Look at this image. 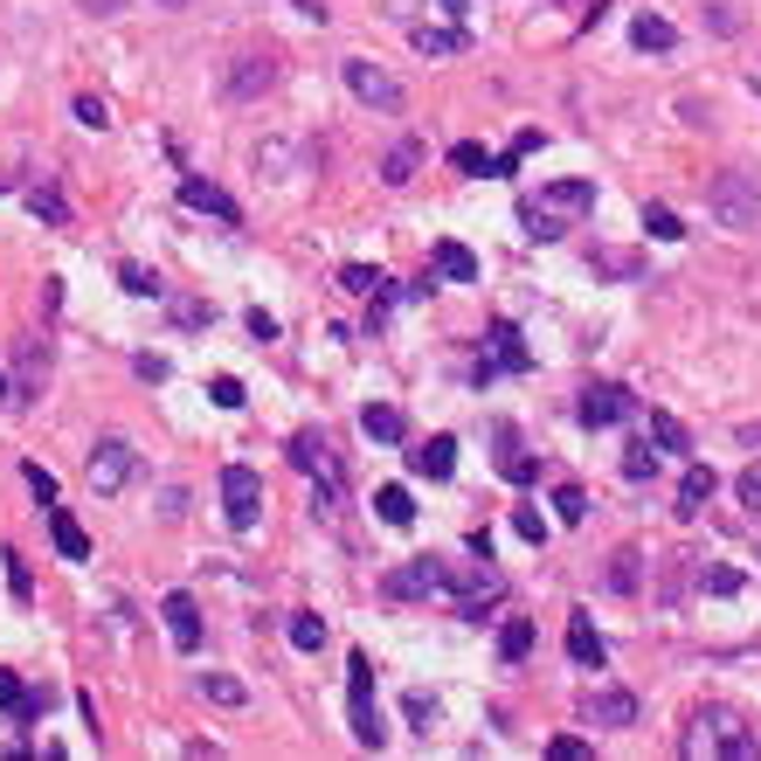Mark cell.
<instances>
[{
    "label": "cell",
    "instance_id": "cell-40",
    "mask_svg": "<svg viewBox=\"0 0 761 761\" xmlns=\"http://www.w3.org/2000/svg\"><path fill=\"white\" fill-rule=\"evenodd\" d=\"M374 284H380V271H367V263H347V271H339V291H353V298H374Z\"/></svg>",
    "mask_w": 761,
    "mask_h": 761
},
{
    "label": "cell",
    "instance_id": "cell-2",
    "mask_svg": "<svg viewBox=\"0 0 761 761\" xmlns=\"http://www.w3.org/2000/svg\"><path fill=\"white\" fill-rule=\"evenodd\" d=\"M347 713H353V740L367 754L388 748V720H380V707H374V664H367V651L347 658Z\"/></svg>",
    "mask_w": 761,
    "mask_h": 761
},
{
    "label": "cell",
    "instance_id": "cell-33",
    "mask_svg": "<svg viewBox=\"0 0 761 761\" xmlns=\"http://www.w3.org/2000/svg\"><path fill=\"white\" fill-rule=\"evenodd\" d=\"M644 228H651L658 242H678V236H685V222H678V215H672V208H664V201H644Z\"/></svg>",
    "mask_w": 761,
    "mask_h": 761
},
{
    "label": "cell",
    "instance_id": "cell-14",
    "mask_svg": "<svg viewBox=\"0 0 761 761\" xmlns=\"http://www.w3.org/2000/svg\"><path fill=\"white\" fill-rule=\"evenodd\" d=\"M409 471H415V478H429V485H444L450 471H457V436H429V444H415L409 450Z\"/></svg>",
    "mask_w": 761,
    "mask_h": 761
},
{
    "label": "cell",
    "instance_id": "cell-35",
    "mask_svg": "<svg viewBox=\"0 0 761 761\" xmlns=\"http://www.w3.org/2000/svg\"><path fill=\"white\" fill-rule=\"evenodd\" d=\"M651 444H658V450H685L693 436H685V423H678V415H664V409H658V415H651Z\"/></svg>",
    "mask_w": 761,
    "mask_h": 761
},
{
    "label": "cell",
    "instance_id": "cell-37",
    "mask_svg": "<svg viewBox=\"0 0 761 761\" xmlns=\"http://www.w3.org/2000/svg\"><path fill=\"white\" fill-rule=\"evenodd\" d=\"M450 166H457V174H491V160H485V146H478V139L450 146Z\"/></svg>",
    "mask_w": 761,
    "mask_h": 761
},
{
    "label": "cell",
    "instance_id": "cell-52",
    "mask_svg": "<svg viewBox=\"0 0 761 761\" xmlns=\"http://www.w3.org/2000/svg\"><path fill=\"white\" fill-rule=\"evenodd\" d=\"M166 374H174V367H166L160 353H139V380H166Z\"/></svg>",
    "mask_w": 761,
    "mask_h": 761
},
{
    "label": "cell",
    "instance_id": "cell-53",
    "mask_svg": "<svg viewBox=\"0 0 761 761\" xmlns=\"http://www.w3.org/2000/svg\"><path fill=\"white\" fill-rule=\"evenodd\" d=\"M713 28H720V35H740V14L727 8V0H720V8H713Z\"/></svg>",
    "mask_w": 761,
    "mask_h": 761
},
{
    "label": "cell",
    "instance_id": "cell-24",
    "mask_svg": "<svg viewBox=\"0 0 761 761\" xmlns=\"http://www.w3.org/2000/svg\"><path fill=\"white\" fill-rule=\"evenodd\" d=\"M491 347H499V367H512V374L533 367V353H526V339H520V326H512V319H499V326H491Z\"/></svg>",
    "mask_w": 761,
    "mask_h": 761
},
{
    "label": "cell",
    "instance_id": "cell-45",
    "mask_svg": "<svg viewBox=\"0 0 761 761\" xmlns=\"http://www.w3.org/2000/svg\"><path fill=\"white\" fill-rule=\"evenodd\" d=\"M512 533L533 540V547H547V520H540V512H512Z\"/></svg>",
    "mask_w": 761,
    "mask_h": 761
},
{
    "label": "cell",
    "instance_id": "cell-7",
    "mask_svg": "<svg viewBox=\"0 0 761 761\" xmlns=\"http://www.w3.org/2000/svg\"><path fill=\"white\" fill-rule=\"evenodd\" d=\"M132 471H139V450H132L125 436H104L98 457H90V491H98V499H118L132 485Z\"/></svg>",
    "mask_w": 761,
    "mask_h": 761
},
{
    "label": "cell",
    "instance_id": "cell-42",
    "mask_svg": "<svg viewBox=\"0 0 761 761\" xmlns=\"http://www.w3.org/2000/svg\"><path fill=\"white\" fill-rule=\"evenodd\" d=\"M596 271H602V277H637L644 263H637L631 250H602V257H596Z\"/></svg>",
    "mask_w": 761,
    "mask_h": 761
},
{
    "label": "cell",
    "instance_id": "cell-10",
    "mask_svg": "<svg viewBox=\"0 0 761 761\" xmlns=\"http://www.w3.org/2000/svg\"><path fill=\"white\" fill-rule=\"evenodd\" d=\"M277 84V63L271 55H236V70H228V104H250V98H263V90Z\"/></svg>",
    "mask_w": 761,
    "mask_h": 761
},
{
    "label": "cell",
    "instance_id": "cell-8",
    "mask_svg": "<svg viewBox=\"0 0 761 761\" xmlns=\"http://www.w3.org/2000/svg\"><path fill=\"white\" fill-rule=\"evenodd\" d=\"M444 575H450L444 561L415 554V561H402V567H388V575H380V596H388V602H423V596L444 588Z\"/></svg>",
    "mask_w": 761,
    "mask_h": 761
},
{
    "label": "cell",
    "instance_id": "cell-5",
    "mask_svg": "<svg viewBox=\"0 0 761 761\" xmlns=\"http://www.w3.org/2000/svg\"><path fill=\"white\" fill-rule=\"evenodd\" d=\"M257 512H263V478L250 464H228L222 471V520L236 533H257Z\"/></svg>",
    "mask_w": 761,
    "mask_h": 761
},
{
    "label": "cell",
    "instance_id": "cell-1",
    "mask_svg": "<svg viewBox=\"0 0 761 761\" xmlns=\"http://www.w3.org/2000/svg\"><path fill=\"white\" fill-rule=\"evenodd\" d=\"M588 208H596V180H554V187H540V201L520 208V222L533 242H561L567 222L588 215Z\"/></svg>",
    "mask_w": 761,
    "mask_h": 761
},
{
    "label": "cell",
    "instance_id": "cell-30",
    "mask_svg": "<svg viewBox=\"0 0 761 761\" xmlns=\"http://www.w3.org/2000/svg\"><path fill=\"white\" fill-rule=\"evenodd\" d=\"M201 693L215 699V707H250V685L228 678V672H201Z\"/></svg>",
    "mask_w": 761,
    "mask_h": 761
},
{
    "label": "cell",
    "instance_id": "cell-23",
    "mask_svg": "<svg viewBox=\"0 0 761 761\" xmlns=\"http://www.w3.org/2000/svg\"><path fill=\"white\" fill-rule=\"evenodd\" d=\"M415 166H423V139H402V146L388 152V160H380V180H388V187H409Z\"/></svg>",
    "mask_w": 761,
    "mask_h": 761
},
{
    "label": "cell",
    "instance_id": "cell-17",
    "mask_svg": "<svg viewBox=\"0 0 761 761\" xmlns=\"http://www.w3.org/2000/svg\"><path fill=\"white\" fill-rule=\"evenodd\" d=\"M567 658H575V664H582V672H602V664H609V651H602V637H596V623H588V616H582V609H575V616H567Z\"/></svg>",
    "mask_w": 761,
    "mask_h": 761
},
{
    "label": "cell",
    "instance_id": "cell-44",
    "mask_svg": "<svg viewBox=\"0 0 761 761\" xmlns=\"http://www.w3.org/2000/svg\"><path fill=\"white\" fill-rule=\"evenodd\" d=\"M22 707H28V685L14 678V672H0V713H14V720H22Z\"/></svg>",
    "mask_w": 761,
    "mask_h": 761
},
{
    "label": "cell",
    "instance_id": "cell-12",
    "mask_svg": "<svg viewBox=\"0 0 761 761\" xmlns=\"http://www.w3.org/2000/svg\"><path fill=\"white\" fill-rule=\"evenodd\" d=\"M284 457H291V464L304 471V478H319V485H333V444L319 429H298L291 444H284Z\"/></svg>",
    "mask_w": 761,
    "mask_h": 761
},
{
    "label": "cell",
    "instance_id": "cell-13",
    "mask_svg": "<svg viewBox=\"0 0 761 761\" xmlns=\"http://www.w3.org/2000/svg\"><path fill=\"white\" fill-rule=\"evenodd\" d=\"M160 616H166V637H174V651H201V609H195V596H166L160 602Z\"/></svg>",
    "mask_w": 761,
    "mask_h": 761
},
{
    "label": "cell",
    "instance_id": "cell-26",
    "mask_svg": "<svg viewBox=\"0 0 761 761\" xmlns=\"http://www.w3.org/2000/svg\"><path fill=\"white\" fill-rule=\"evenodd\" d=\"M623 478H631V485H651V478H658V450H651V436H631V444H623Z\"/></svg>",
    "mask_w": 761,
    "mask_h": 761
},
{
    "label": "cell",
    "instance_id": "cell-36",
    "mask_svg": "<svg viewBox=\"0 0 761 761\" xmlns=\"http://www.w3.org/2000/svg\"><path fill=\"white\" fill-rule=\"evenodd\" d=\"M554 512H561V526H582L588 520V491L582 485H561L554 491Z\"/></svg>",
    "mask_w": 761,
    "mask_h": 761
},
{
    "label": "cell",
    "instance_id": "cell-38",
    "mask_svg": "<svg viewBox=\"0 0 761 761\" xmlns=\"http://www.w3.org/2000/svg\"><path fill=\"white\" fill-rule=\"evenodd\" d=\"M166 319H174V326H187V333H195V326H208V319H215V312H208L201 298H174V304H166Z\"/></svg>",
    "mask_w": 761,
    "mask_h": 761
},
{
    "label": "cell",
    "instance_id": "cell-31",
    "mask_svg": "<svg viewBox=\"0 0 761 761\" xmlns=\"http://www.w3.org/2000/svg\"><path fill=\"white\" fill-rule=\"evenodd\" d=\"M637 582H644V554H637V547H623V554H609V588H616V596H631Z\"/></svg>",
    "mask_w": 761,
    "mask_h": 761
},
{
    "label": "cell",
    "instance_id": "cell-47",
    "mask_svg": "<svg viewBox=\"0 0 761 761\" xmlns=\"http://www.w3.org/2000/svg\"><path fill=\"white\" fill-rule=\"evenodd\" d=\"M402 707H409V720H415V727H423V734L436 727V699H429V693H409Z\"/></svg>",
    "mask_w": 761,
    "mask_h": 761
},
{
    "label": "cell",
    "instance_id": "cell-6",
    "mask_svg": "<svg viewBox=\"0 0 761 761\" xmlns=\"http://www.w3.org/2000/svg\"><path fill=\"white\" fill-rule=\"evenodd\" d=\"M339 76H347V90H353L360 104H374V111H402V104H409V90L395 84L388 70H374L367 55H347V63H339Z\"/></svg>",
    "mask_w": 761,
    "mask_h": 761
},
{
    "label": "cell",
    "instance_id": "cell-48",
    "mask_svg": "<svg viewBox=\"0 0 761 761\" xmlns=\"http://www.w3.org/2000/svg\"><path fill=\"white\" fill-rule=\"evenodd\" d=\"M547 761H588V740H575V734L547 740Z\"/></svg>",
    "mask_w": 761,
    "mask_h": 761
},
{
    "label": "cell",
    "instance_id": "cell-9",
    "mask_svg": "<svg viewBox=\"0 0 761 761\" xmlns=\"http://www.w3.org/2000/svg\"><path fill=\"white\" fill-rule=\"evenodd\" d=\"M637 409V395L623 388V380H596V388H582V402H575V415L588 429H609V423H623V415Z\"/></svg>",
    "mask_w": 761,
    "mask_h": 761
},
{
    "label": "cell",
    "instance_id": "cell-58",
    "mask_svg": "<svg viewBox=\"0 0 761 761\" xmlns=\"http://www.w3.org/2000/svg\"><path fill=\"white\" fill-rule=\"evenodd\" d=\"M160 8H187V0H160Z\"/></svg>",
    "mask_w": 761,
    "mask_h": 761
},
{
    "label": "cell",
    "instance_id": "cell-28",
    "mask_svg": "<svg viewBox=\"0 0 761 761\" xmlns=\"http://www.w3.org/2000/svg\"><path fill=\"white\" fill-rule=\"evenodd\" d=\"M374 512H380V526H409L415 520V499H409L402 485H380L374 491Z\"/></svg>",
    "mask_w": 761,
    "mask_h": 761
},
{
    "label": "cell",
    "instance_id": "cell-11",
    "mask_svg": "<svg viewBox=\"0 0 761 761\" xmlns=\"http://www.w3.org/2000/svg\"><path fill=\"white\" fill-rule=\"evenodd\" d=\"M631 720H637V699L623 685H602V693L582 699V727H631Z\"/></svg>",
    "mask_w": 761,
    "mask_h": 761
},
{
    "label": "cell",
    "instance_id": "cell-59",
    "mask_svg": "<svg viewBox=\"0 0 761 761\" xmlns=\"http://www.w3.org/2000/svg\"><path fill=\"white\" fill-rule=\"evenodd\" d=\"M0 195H8V180H0Z\"/></svg>",
    "mask_w": 761,
    "mask_h": 761
},
{
    "label": "cell",
    "instance_id": "cell-18",
    "mask_svg": "<svg viewBox=\"0 0 761 761\" xmlns=\"http://www.w3.org/2000/svg\"><path fill=\"white\" fill-rule=\"evenodd\" d=\"M49 540H55L63 561H90V533L70 520V506H49Z\"/></svg>",
    "mask_w": 761,
    "mask_h": 761
},
{
    "label": "cell",
    "instance_id": "cell-20",
    "mask_svg": "<svg viewBox=\"0 0 761 761\" xmlns=\"http://www.w3.org/2000/svg\"><path fill=\"white\" fill-rule=\"evenodd\" d=\"M42 374H49V360L35 339H22V360H14V402H35L42 395Z\"/></svg>",
    "mask_w": 761,
    "mask_h": 761
},
{
    "label": "cell",
    "instance_id": "cell-46",
    "mask_svg": "<svg viewBox=\"0 0 761 761\" xmlns=\"http://www.w3.org/2000/svg\"><path fill=\"white\" fill-rule=\"evenodd\" d=\"M76 125H90V132H104V125H111V111H104V98H76Z\"/></svg>",
    "mask_w": 761,
    "mask_h": 761
},
{
    "label": "cell",
    "instance_id": "cell-57",
    "mask_svg": "<svg viewBox=\"0 0 761 761\" xmlns=\"http://www.w3.org/2000/svg\"><path fill=\"white\" fill-rule=\"evenodd\" d=\"M0 395H14V380H8V374H0Z\"/></svg>",
    "mask_w": 761,
    "mask_h": 761
},
{
    "label": "cell",
    "instance_id": "cell-25",
    "mask_svg": "<svg viewBox=\"0 0 761 761\" xmlns=\"http://www.w3.org/2000/svg\"><path fill=\"white\" fill-rule=\"evenodd\" d=\"M409 42H415V55H464L471 35H464V28H415Z\"/></svg>",
    "mask_w": 761,
    "mask_h": 761
},
{
    "label": "cell",
    "instance_id": "cell-22",
    "mask_svg": "<svg viewBox=\"0 0 761 761\" xmlns=\"http://www.w3.org/2000/svg\"><path fill=\"white\" fill-rule=\"evenodd\" d=\"M631 42H637L644 55H664V49H678V28L664 22V14H637V22H631Z\"/></svg>",
    "mask_w": 761,
    "mask_h": 761
},
{
    "label": "cell",
    "instance_id": "cell-56",
    "mask_svg": "<svg viewBox=\"0 0 761 761\" xmlns=\"http://www.w3.org/2000/svg\"><path fill=\"white\" fill-rule=\"evenodd\" d=\"M90 14H111V0H90Z\"/></svg>",
    "mask_w": 761,
    "mask_h": 761
},
{
    "label": "cell",
    "instance_id": "cell-41",
    "mask_svg": "<svg viewBox=\"0 0 761 761\" xmlns=\"http://www.w3.org/2000/svg\"><path fill=\"white\" fill-rule=\"evenodd\" d=\"M208 395H215V409H242V402H250L236 374H215V380H208Z\"/></svg>",
    "mask_w": 761,
    "mask_h": 761
},
{
    "label": "cell",
    "instance_id": "cell-34",
    "mask_svg": "<svg viewBox=\"0 0 761 761\" xmlns=\"http://www.w3.org/2000/svg\"><path fill=\"white\" fill-rule=\"evenodd\" d=\"M28 208H35V215H42L49 228H63V222H70V201L55 195V187H35V195H28Z\"/></svg>",
    "mask_w": 761,
    "mask_h": 761
},
{
    "label": "cell",
    "instance_id": "cell-51",
    "mask_svg": "<svg viewBox=\"0 0 761 761\" xmlns=\"http://www.w3.org/2000/svg\"><path fill=\"white\" fill-rule=\"evenodd\" d=\"M707 588H713V596H734L740 575H734V567H707Z\"/></svg>",
    "mask_w": 761,
    "mask_h": 761
},
{
    "label": "cell",
    "instance_id": "cell-16",
    "mask_svg": "<svg viewBox=\"0 0 761 761\" xmlns=\"http://www.w3.org/2000/svg\"><path fill=\"white\" fill-rule=\"evenodd\" d=\"M713 491H720V478H713V464H693L678 478V520H699V512L713 506Z\"/></svg>",
    "mask_w": 761,
    "mask_h": 761
},
{
    "label": "cell",
    "instance_id": "cell-3",
    "mask_svg": "<svg viewBox=\"0 0 761 761\" xmlns=\"http://www.w3.org/2000/svg\"><path fill=\"white\" fill-rule=\"evenodd\" d=\"M685 754H727V761H754L761 754V740L740 727L734 713H699L693 720V734H685Z\"/></svg>",
    "mask_w": 761,
    "mask_h": 761
},
{
    "label": "cell",
    "instance_id": "cell-39",
    "mask_svg": "<svg viewBox=\"0 0 761 761\" xmlns=\"http://www.w3.org/2000/svg\"><path fill=\"white\" fill-rule=\"evenodd\" d=\"M118 284H125L132 298H160V277H152V271H139V263H118Z\"/></svg>",
    "mask_w": 761,
    "mask_h": 761
},
{
    "label": "cell",
    "instance_id": "cell-29",
    "mask_svg": "<svg viewBox=\"0 0 761 761\" xmlns=\"http://www.w3.org/2000/svg\"><path fill=\"white\" fill-rule=\"evenodd\" d=\"M499 478H512V485H533V457L512 444V429H499Z\"/></svg>",
    "mask_w": 761,
    "mask_h": 761
},
{
    "label": "cell",
    "instance_id": "cell-32",
    "mask_svg": "<svg viewBox=\"0 0 761 761\" xmlns=\"http://www.w3.org/2000/svg\"><path fill=\"white\" fill-rule=\"evenodd\" d=\"M284 631H291V651H319V644H326V623H319L312 609H298V616L284 623Z\"/></svg>",
    "mask_w": 761,
    "mask_h": 761
},
{
    "label": "cell",
    "instance_id": "cell-4",
    "mask_svg": "<svg viewBox=\"0 0 761 761\" xmlns=\"http://www.w3.org/2000/svg\"><path fill=\"white\" fill-rule=\"evenodd\" d=\"M707 208H713L720 228H761V180H748V174H720V180L707 187Z\"/></svg>",
    "mask_w": 761,
    "mask_h": 761
},
{
    "label": "cell",
    "instance_id": "cell-49",
    "mask_svg": "<svg viewBox=\"0 0 761 761\" xmlns=\"http://www.w3.org/2000/svg\"><path fill=\"white\" fill-rule=\"evenodd\" d=\"M22 478H28V491H35V499H42V506H55V478H49L42 464H22Z\"/></svg>",
    "mask_w": 761,
    "mask_h": 761
},
{
    "label": "cell",
    "instance_id": "cell-55",
    "mask_svg": "<svg viewBox=\"0 0 761 761\" xmlns=\"http://www.w3.org/2000/svg\"><path fill=\"white\" fill-rule=\"evenodd\" d=\"M444 8H450V14H471V0H444Z\"/></svg>",
    "mask_w": 761,
    "mask_h": 761
},
{
    "label": "cell",
    "instance_id": "cell-60",
    "mask_svg": "<svg viewBox=\"0 0 761 761\" xmlns=\"http://www.w3.org/2000/svg\"><path fill=\"white\" fill-rule=\"evenodd\" d=\"M754 90H761V84H754Z\"/></svg>",
    "mask_w": 761,
    "mask_h": 761
},
{
    "label": "cell",
    "instance_id": "cell-54",
    "mask_svg": "<svg viewBox=\"0 0 761 761\" xmlns=\"http://www.w3.org/2000/svg\"><path fill=\"white\" fill-rule=\"evenodd\" d=\"M250 339H277V319L271 312H250Z\"/></svg>",
    "mask_w": 761,
    "mask_h": 761
},
{
    "label": "cell",
    "instance_id": "cell-21",
    "mask_svg": "<svg viewBox=\"0 0 761 761\" xmlns=\"http://www.w3.org/2000/svg\"><path fill=\"white\" fill-rule=\"evenodd\" d=\"M429 271H436V277H450V284H478V257H471L464 242H436Z\"/></svg>",
    "mask_w": 761,
    "mask_h": 761
},
{
    "label": "cell",
    "instance_id": "cell-19",
    "mask_svg": "<svg viewBox=\"0 0 761 761\" xmlns=\"http://www.w3.org/2000/svg\"><path fill=\"white\" fill-rule=\"evenodd\" d=\"M360 429H367L374 444H402V436H409V415L395 409V402H367V409H360Z\"/></svg>",
    "mask_w": 761,
    "mask_h": 761
},
{
    "label": "cell",
    "instance_id": "cell-50",
    "mask_svg": "<svg viewBox=\"0 0 761 761\" xmlns=\"http://www.w3.org/2000/svg\"><path fill=\"white\" fill-rule=\"evenodd\" d=\"M740 506L761 520V471H740Z\"/></svg>",
    "mask_w": 761,
    "mask_h": 761
},
{
    "label": "cell",
    "instance_id": "cell-43",
    "mask_svg": "<svg viewBox=\"0 0 761 761\" xmlns=\"http://www.w3.org/2000/svg\"><path fill=\"white\" fill-rule=\"evenodd\" d=\"M0 561H8V588H14V602H28V596H35V582H28V561L14 554V547H8Z\"/></svg>",
    "mask_w": 761,
    "mask_h": 761
},
{
    "label": "cell",
    "instance_id": "cell-27",
    "mask_svg": "<svg viewBox=\"0 0 761 761\" xmlns=\"http://www.w3.org/2000/svg\"><path fill=\"white\" fill-rule=\"evenodd\" d=\"M526 651H533V623L526 616H506L499 623V664H520Z\"/></svg>",
    "mask_w": 761,
    "mask_h": 761
},
{
    "label": "cell",
    "instance_id": "cell-15",
    "mask_svg": "<svg viewBox=\"0 0 761 761\" xmlns=\"http://www.w3.org/2000/svg\"><path fill=\"white\" fill-rule=\"evenodd\" d=\"M180 201H187V208H195V215H215V222H228V228H236V222H242V208H236V201H228V195H222V187H215V180H195V174H187V180H180Z\"/></svg>",
    "mask_w": 761,
    "mask_h": 761
}]
</instances>
